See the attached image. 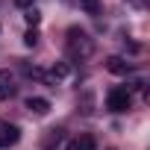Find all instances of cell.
Segmentation results:
<instances>
[{
    "label": "cell",
    "instance_id": "obj_1",
    "mask_svg": "<svg viewBox=\"0 0 150 150\" xmlns=\"http://www.w3.org/2000/svg\"><path fill=\"white\" fill-rule=\"evenodd\" d=\"M68 53L71 56H77V59H88L91 53H94V41L88 38V33L86 30H80V27H71L68 30Z\"/></svg>",
    "mask_w": 150,
    "mask_h": 150
},
{
    "label": "cell",
    "instance_id": "obj_2",
    "mask_svg": "<svg viewBox=\"0 0 150 150\" xmlns=\"http://www.w3.org/2000/svg\"><path fill=\"white\" fill-rule=\"evenodd\" d=\"M132 106V94L127 86H115L109 94H106V109L109 112H127Z\"/></svg>",
    "mask_w": 150,
    "mask_h": 150
},
{
    "label": "cell",
    "instance_id": "obj_3",
    "mask_svg": "<svg viewBox=\"0 0 150 150\" xmlns=\"http://www.w3.org/2000/svg\"><path fill=\"white\" fill-rule=\"evenodd\" d=\"M18 138H21V129H18V124L0 121V150H6V147L18 144Z\"/></svg>",
    "mask_w": 150,
    "mask_h": 150
},
{
    "label": "cell",
    "instance_id": "obj_4",
    "mask_svg": "<svg viewBox=\"0 0 150 150\" xmlns=\"http://www.w3.org/2000/svg\"><path fill=\"white\" fill-rule=\"evenodd\" d=\"M71 74H74L71 62H56V65L50 68V74H44V80H50V83H65Z\"/></svg>",
    "mask_w": 150,
    "mask_h": 150
},
{
    "label": "cell",
    "instance_id": "obj_5",
    "mask_svg": "<svg viewBox=\"0 0 150 150\" xmlns=\"http://www.w3.org/2000/svg\"><path fill=\"white\" fill-rule=\"evenodd\" d=\"M106 71H109V74H118V77H127V74L132 71V65H129L124 56H109V59H106Z\"/></svg>",
    "mask_w": 150,
    "mask_h": 150
},
{
    "label": "cell",
    "instance_id": "obj_6",
    "mask_svg": "<svg viewBox=\"0 0 150 150\" xmlns=\"http://www.w3.org/2000/svg\"><path fill=\"white\" fill-rule=\"evenodd\" d=\"M24 106H27L33 115H38V118L50 112V100H44V97H27V103H24Z\"/></svg>",
    "mask_w": 150,
    "mask_h": 150
},
{
    "label": "cell",
    "instance_id": "obj_7",
    "mask_svg": "<svg viewBox=\"0 0 150 150\" xmlns=\"http://www.w3.org/2000/svg\"><path fill=\"white\" fill-rule=\"evenodd\" d=\"M15 94V86H12V74L9 71H0V100H9Z\"/></svg>",
    "mask_w": 150,
    "mask_h": 150
},
{
    "label": "cell",
    "instance_id": "obj_8",
    "mask_svg": "<svg viewBox=\"0 0 150 150\" xmlns=\"http://www.w3.org/2000/svg\"><path fill=\"white\" fill-rule=\"evenodd\" d=\"M68 150H97V141L91 135H80V138H74L68 144Z\"/></svg>",
    "mask_w": 150,
    "mask_h": 150
},
{
    "label": "cell",
    "instance_id": "obj_9",
    "mask_svg": "<svg viewBox=\"0 0 150 150\" xmlns=\"http://www.w3.org/2000/svg\"><path fill=\"white\" fill-rule=\"evenodd\" d=\"M59 141H62V129H50V132H47V138H44V147H47V150H53Z\"/></svg>",
    "mask_w": 150,
    "mask_h": 150
},
{
    "label": "cell",
    "instance_id": "obj_10",
    "mask_svg": "<svg viewBox=\"0 0 150 150\" xmlns=\"http://www.w3.org/2000/svg\"><path fill=\"white\" fill-rule=\"evenodd\" d=\"M24 18H27V24H30V27H35V24L41 21V12L33 6V9H27V15H24Z\"/></svg>",
    "mask_w": 150,
    "mask_h": 150
},
{
    "label": "cell",
    "instance_id": "obj_11",
    "mask_svg": "<svg viewBox=\"0 0 150 150\" xmlns=\"http://www.w3.org/2000/svg\"><path fill=\"white\" fill-rule=\"evenodd\" d=\"M24 44H27V47H35V44H38V33H35V30H27V35H24Z\"/></svg>",
    "mask_w": 150,
    "mask_h": 150
},
{
    "label": "cell",
    "instance_id": "obj_12",
    "mask_svg": "<svg viewBox=\"0 0 150 150\" xmlns=\"http://www.w3.org/2000/svg\"><path fill=\"white\" fill-rule=\"evenodd\" d=\"M80 6L86 12H97V0H80Z\"/></svg>",
    "mask_w": 150,
    "mask_h": 150
},
{
    "label": "cell",
    "instance_id": "obj_13",
    "mask_svg": "<svg viewBox=\"0 0 150 150\" xmlns=\"http://www.w3.org/2000/svg\"><path fill=\"white\" fill-rule=\"evenodd\" d=\"M33 3H35V0H15L18 9H33Z\"/></svg>",
    "mask_w": 150,
    "mask_h": 150
},
{
    "label": "cell",
    "instance_id": "obj_14",
    "mask_svg": "<svg viewBox=\"0 0 150 150\" xmlns=\"http://www.w3.org/2000/svg\"><path fill=\"white\" fill-rule=\"evenodd\" d=\"M129 3H132V6H144V0H129Z\"/></svg>",
    "mask_w": 150,
    "mask_h": 150
}]
</instances>
